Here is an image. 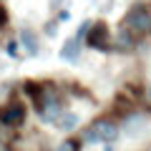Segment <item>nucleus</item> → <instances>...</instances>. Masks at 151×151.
<instances>
[{
	"mask_svg": "<svg viewBox=\"0 0 151 151\" xmlns=\"http://www.w3.org/2000/svg\"><path fill=\"white\" fill-rule=\"evenodd\" d=\"M33 103H35V111L43 124H55L63 113V96L58 93L53 83H43L38 96L33 98Z\"/></svg>",
	"mask_w": 151,
	"mask_h": 151,
	"instance_id": "obj_1",
	"label": "nucleus"
},
{
	"mask_svg": "<svg viewBox=\"0 0 151 151\" xmlns=\"http://www.w3.org/2000/svg\"><path fill=\"white\" fill-rule=\"evenodd\" d=\"M121 129L116 121L111 119H96L93 124L86 126V131H83L81 141H86V144H113V141L119 139Z\"/></svg>",
	"mask_w": 151,
	"mask_h": 151,
	"instance_id": "obj_2",
	"label": "nucleus"
},
{
	"mask_svg": "<svg viewBox=\"0 0 151 151\" xmlns=\"http://www.w3.org/2000/svg\"><path fill=\"white\" fill-rule=\"evenodd\" d=\"M121 28L131 33V35H146L151 33V8L146 3H136L126 10V18L121 23Z\"/></svg>",
	"mask_w": 151,
	"mask_h": 151,
	"instance_id": "obj_3",
	"label": "nucleus"
},
{
	"mask_svg": "<svg viewBox=\"0 0 151 151\" xmlns=\"http://www.w3.org/2000/svg\"><path fill=\"white\" fill-rule=\"evenodd\" d=\"M25 116H28V111L20 101H8L0 108V124L3 126H20L25 121Z\"/></svg>",
	"mask_w": 151,
	"mask_h": 151,
	"instance_id": "obj_4",
	"label": "nucleus"
},
{
	"mask_svg": "<svg viewBox=\"0 0 151 151\" xmlns=\"http://www.w3.org/2000/svg\"><path fill=\"white\" fill-rule=\"evenodd\" d=\"M86 43L91 45V48H96V50H106V48H108V25H106L103 20L93 23V25L88 28Z\"/></svg>",
	"mask_w": 151,
	"mask_h": 151,
	"instance_id": "obj_5",
	"label": "nucleus"
},
{
	"mask_svg": "<svg viewBox=\"0 0 151 151\" xmlns=\"http://www.w3.org/2000/svg\"><path fill=\"white\" fill-rule=\"evenodd\" d=\"M78 55H81V38H68L60 48V58L68 60V63H78Z\"/></svg>",
	"mask_w": 151,
	"mask_h": 151,
	"instance_id": "obj_6",
	"label": "nucleus"
},
{
	"mask_svg": "<svg viewBox=\"0 0 151 151\" xmlns=\"http://www.w3.org/2000/svg\"><path fill=\"white\" fill-rule=\"evenodd\" d=\"M144 126H146V116H144V113H129V116H124L121 129H124L129 136H134V134H139Z\"/></svg>",
	"mask_w": 151,
	"mask_h": 151,
	"instance_id": "obj_7",
	"label": "nucleus"
},
{
	"mask_svg": "<svg viewBox=\"0 0 151 151\" xmlns=\"http://www.w3.org/2000/svg\"><path fill=\"white\" fill-rule=\"evenodd\" d=\"M20 45H23V50H25L28 55H38V50H40V45H38V35L30 30V28H23V30H20Z\"/></svg>",
	"mask_w": 151,
	"mask_h": 151,
	"instance_id": "obj_8",
	"label": "nucleus"
},
{
	"mask_svg": "<svg viewBox=\"0 0 151 151\" xmlns=\"http://www.w3.org/2000/svg\"><path fill=\"white\" fill-rule=\"evenodd\" d=\"M55 126H58L60 131H73L76 126H78V113H73V111H63V113H60V119L55 121Z\"/></svg>",
	"mask_w": 151,
	"mask_h": 151,
	"instance_id": "obj_9",
	"label": "nucleus"
},
{
	"mask_svg": "<svg viewBox=\"0 0 151 151\" xmlns=\"http://www.w3.org/2000/svg\"><path fill=\"white\" fill-rule=\"evenodd\" d=\"M134 45H136V38L131 35L126 28H121L119 35H116V48H119V50H131Z\"/></svg>",
	"mask_w": 151,
	"mask_h": 151,
	"instance_id": "obj_10",
	"label": "nucleus"
},
{
	"mask_svg": "<svg viewBox=\"0 0 151 151\" xmlns=\"http://www.w3.org/2000/svg\"><path fill=\"white\" fill-rule=\"evenodd\" d=\"M81 146H83V141H81V139H65L55 151H81Z\"/></svg>",
	"mask_w": 151,
	"mask_h": 151,
	"instance_id": "obj_11",
	"label": "nucleus"
},
{
	"mask_svg": "<svg viewBox=\"0 0 151 151\" xmlns=\"http://www.w3.org/2000/svg\"><path fill=\"white\" fill-rule=\"evenodd\" d=\"M141 101H144V108H146V111H151V86L144 88V93H141Z\"/></svg>",
	"mask_w": 151,
	"mask_h": 151,
	"instance_id": "obj_12",
	"label": "nucleus"
},
{
	"mask_svg": "<svg viewBox=\"0 0 151 151\" xmlns=\"http://www.w3.org/2000/svg\"><path fill=\"white\" fill-rule=\"evenodd\" d=\"M68 20H70V13H68V10L58 13V23H68Z\"/></svg>",
	"mask_w": 151,
	"mask_h": 151,
	"instance_id": "obj_13",
	"label": "nucleus"
},
{
	"mask_svg": "<svg viewBox=\"0 0 151 151\" xmlns=\"http://www.w3.org/2000/svg\"><path fill=\"white\" fill-rule=\"evenodd\" d=\"M8 53H10V58H18V50H15V43H8Z\"/></svg>",
	"mask_w": 151,
	"mask_h": 151,
	"instance_id": "obj_14",
	"label": "nucleus"
},
{
	"mask_svg": "<svg viewBox=\"0 0 151 151\" xmlns=\"http://www.w3.org/2000/svg\"><path fill=\"white\" fill-rule=\"evenodd\" d=\"M55 28H58L55 23H48V25H45V33H48V35H55Z\"/></svg>",
	"mask_w": 151,
	"mask_h": 151,
	"instance_id": "obj_15",
	"label": "nucleus"
},
{
	"mask_svg": "<svg viewBox=\"0 0 151 151\" xmlns=\"http://www.w3.org/2000/svg\"><path fill=\"white\" fill-rule=\"evenodd\" d=\"M0 23H3V10H0Z\"/></svg>",
	"mask_w": 151,
	"mask_h": 151,
	"instance_id": "obj_16",
	"label": "nucleus"
},
{
	"mask_svg": "<svg viewBox=\"0 0 151 151\" xmlns=\"http://www.w3.org/2000/svg\"><path fill=\"white\" fill-rule=\"evenodd\" d=\"M149 151H151V149H149Z\"/></svg>",
	"mask_w": 151,
	"mask_h": 151,
	"instance_id": "obj_17",
	"label": "nucleus"
}]
</instances>
